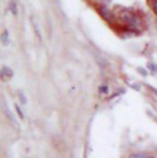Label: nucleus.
<instances>
[{"instance_id": "obj_1", "label": "nucleus", "mask_w": 157, "mask_h": 158, "mask_svg": "<svg viewBox=\"0 0 157 158\" xmlns=\"http://www.w3.org/2000/svg\"><path fill=\"white\" fill-rule=\"evenodd\" d=\"M121 17H123V20H124L129 26H131L133 28H140V27H141V22H140V20H139V17L135 16V15H133V14L129 12V11H124L123 15H121Z\"/></svg>"}, {"instance_id": "obj_2", "label": "nucleus", "mask_w": 157, "mask_h": 158, "mask_svg": "<svg viewBox=\"0 0 157 158\" xmlns=\"http://www.w3.org/2000/svg\"><path fill=\"white\" fill-rule=\"evenodd\" d=\"M11 77H12V71L7 66H4L1 69V79L4 80V81H7V80L11 79Z\"/></svg>"}, {"instance_id": "obj_3", "label": "nucleus", "mask_w": 157, "mask_h": 158, "mask_svg": "<svg viewBox=\"0 0 157 158\" xmlns=\"http://www.w3.org/2000/svg\"><path fill=\"white\" fill-rule=\"evenodd\" d=\"M6 36H7V33L4 32V33H2V37H1V40H2V43H4V44H7V42H6Z\"/></svg>"}, {"instance_id": "obj_4", "label": "nucleus", "mask_w": 157, "mask_h": 158, "mask_svg": "<svg viewBox=\"0 0 157 158\" xmlns=\"http://www.w3.org/2000/svg\"><path fill=\"white\" fill-rule=\"evenodd\" d=\"M130 158H146V156H144V155H133Z\"/></svg>"}, {"instance_id": "obj_5", "label": "nucleus", "mask_w": 157, "mask_h": 158, "mask_svg": "<svg viewBox=\"0 0 157 158\" xmlns=\"http://www.w3.org/2000/svg\"><path fill=\"white\" fill-rule=\"evenodd\" d=\"M154 10L157 12V1H155V2H154Z\"/></svg>"}]
</instances>
